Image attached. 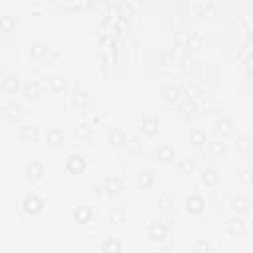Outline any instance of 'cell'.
I'll list each match as a JSON object with an SVG mask.
<instances>
[{"mask_svg": "<svg viewBox=\"0 0 253 253\" xmlns=\"http://www.w3.org/2000/svg\"><path fill=\"white\" fill-rule=\"evenodd\" d=\"M20 210H22V213L26 217H38V215L43 213L45 202H43V198L36 190H30V192L24 194V198L20 202Z\"/></svg>", "mask_w": 253, "mask_h": 253, "instance_id": "1", "label": "cell"}, {"mask_svg": "<svg viewBox=\"0 0 253 253\" xmlns=\"http://www.w3.org/2000/svg\"><path fill=\"white\" fill-rule=\"evenodd\" d=\"M0 117L8 125H20L26 119V109L16 99H8V101H4L0 105Z\"/></svg>", "mask_w": 253, "mask_h": 253, "instance_id": "2", "label": "cell"}, {"mask_svg": "<svg viewBox=\"0 0 253 253\" xmlns=\"http://www.w3.org/2000/svg\"><path fill=\"white\" fill-rule=\"evenodd\" d=\"M45 174H47V168H45V164H43L42 160H38V158H32V160H28V162L22 166V178H24V182L30 184V186L43 182Z\"/></svg>", "mask_w": 253, "mask_h": 253, "instance_id": "3", "label": "cell"}, {"mask_svg": "<svg viewBox=\"0 0 253 253\" xmlns=\"http://www.w3.org/2000/svg\"><path fill=\"white\" fill-rule=\"evenodd\" d=\"M144 237L150 245H164L170 237V225L166 221H150L144 229Z\"/></svg>", "mask_w": 253, "mask_h": 253, "instance_id": "4", "label": "cell"}, {"mask_svg": "<svg viewBox=\"0 0 253 253\" xmlns=\"http://www.w3.org/2000/svg\"><path fill=\"white\" fill-rule=\"evenodd\" d=\"M182 208H184V213H186L188 217L198 219V217H202V215L206 213V210H208V202H206V198H204L202 194L192 192V194H188V196L184 198Z\"/></svg>", "mask_w": 253, "mask_h": 253, "instance_id": "5", "label": "cell"}, {"mask_svg": "<svg viewBox=\"0 0 253 253\" xmlns=\"http://www.w3.org/2000/svg\"><path fill=\"white\" fill-rule=\"evenodd\" d=\"M67 97H69V107L73 111H87L93 103V95L85 87H73Z\"/></svg>", "mask_w": 253, "mask_h": 253, "instance_id": "6", "label": "cell"}, {"mask_svg": "<svg viewBox=\"0 0 253 253\" xmlns=\"http://www.w3.org/2000/svg\"><path fill=\"white\" fill-rule=\"evenodd\" d=\"M211 130H213V134H215L217 140H223L225 142V140H229L235 134V121L231 117H227V115H221V117H217L211 123Z\"/></svg>", "mask_w": 253, "mask_h": 253, "instance_id": "7", "label": "cell"}, {"mask_svg": "<svg viewBox=\"0 0 253 253\" xmlns=\"http://www.w3.org/2000/svg\"><path fill=\"white\" fill-rule=\"evenodd\" d=\"M99 192L107 198H119L123 192H125V182L121 176H115V174H109L101 180V186H99Z\"/></svg>", "mask_w": 253, "mask_h": 253, "instance_id": "8", "label": "cell"}, {"mask_svg": "<svg viewBox=\"0 0 253 253\" xmlns=\"http://www.w3.org/2000/svg\"><path fill=\"white\" fill-rule=\"evenodd\" d=\"M43 142L51 150H63L67 146V134L59 126H47L43 130Z\"/></svg>", "mask_w": 253, "mask_h": 253, "instance_id": "9", "label": "cell"}, {"mask_svg": "<svg viewBox=\"0 0 253 253\" xmlns=\"http://www.w3.org/2000/svg\"><path fill=\"white\" fill-rule=\"evenodd\" d=\"M198 111H200V105H198V101H196L194 97H184V99H180L178 105H176V115H178L182 121H186V123L194 121L196 115H198Z\"/></svg>", "mask_w": 253, "mask_h": 253, "instance_id": "10", "label": "cell"}, {"mask_svg": "<svg viewBox=\"0 0 253 253\" xmlns=\"http://www.w3.org/2000/svg\"><path fill=\"white\" fill-rule=\"evenodd\" d=\"M49 51H51L49 43H47L45 40H42V38H38V40H32V43H30V47H28V55H30V61H34V63H42V65H43V61L47 59Z\"/></svg>", "mask_w": 253, "mask_h": 253, "instance_id": "11", "label": "cell"}, {"mask_svg": "<svg viewBox=\"0 0 253 253\" xmlns=\"http://www.w3.org/2000/svg\"><path fill=\"white\" fill-rule=\"evenodd\" d=\"M152 162L160 168H170L176 162V152L170 144H160L154 152H152Z\"/></svg>", "mask_w": 253, "mask_h": 253, "instance_id": "12", "label": "cell"}, {"mask_svg": "<svg viewBox=\"0 0 253 253\" xmlns=\"http://www.w3.org/2000/svg\"><path fill=\"white\" fill-rule=\"evenodd\" d=\"M45 87H47L49 93L61 95V93H65V91L69 89V79H67V75H63L61 71H53V73H49V75L45 77Z\"/></svg>", "mask_w": 253, "mask_h": 253, "instance_id": "13", "label": "cell"}, {"mask_svg": "<svg viewBox=\"0 0 253 253\" xmlns=\"http://www.w3.org/2000/svg\"><path fill=\"white\" fill-rule=\"evenodd\" d=\"M158 130H160V121H158V117H154V115H144V117L140 119V123H138V134H140L142 138L150 140V138H154V136L158 134Z\"/></svg>", "mask_w": 253, "mask_h": 253, "instance_id": "14", "label": "cell"}, {"mask_svg": "<svg viewBox=\"0 0 253 253\" xmlns=\"http://www.w3.org/2000/svg\"><path fill=\"white\" fill-rule=\"evenodd\" d=\"M126 138H128V132H126L123 126H117V125H109V126H107V142H109V146H111L113 150L125 148Z\"/></svg>", "mask_w": 253, "mask_h": 253, "instance_id": "15", "label": "cell"}, {"mask_svg": "<svg viewBox=\"0 0 253 253\" xmlns=\"http://www.w3.org/2000/svg\"><path fill=\"white\" fill-rule=\"evenodd\" d=\"M198 180H200V186L206 190L217 188L219 186V170L215 166H204L198 170Z\"/></svg>", "mask_w": 253, "mask_h": 253, "instance_id": "16", "label": "cell"}, {"mask_svg": "<svg viewBox=\"0 0 253 253\" xmlns=\"http://www.w3.org/2000/svg\"><path fill=\"white\" fill-rule=\"evenodd\" d=\"M20 95H22L24 101H28V103H36V101L42 99V95H43V87H42V83H40L38 79H28V81H24Z\"/></svg>", "mask_w": 253, "mask_h": 253, "instance_id": "17", "label": "cell"}, {"mask_svg": "<svg viewBox=\"0 0 253 253\" xmlns=\"http://www.w3.org/2000/svg\"><path fill=\"white\" fill-rule=\"evenodd\" d=\"M63 166L69 174H83L87 170V158H85L83 152H69L65 156Z\"/></svg>", "mask_w": 253, "mask_h": 253, "instance_id": "18", "label": "cell"}, {"mask_svg": "<svg viewBox=\"0 0 253 253\" xmlns=\"http://www.w3.org/2000/svg\"><path fill=\"white\" fill-rule=\"evenodd\" d=\"M229 210L233 211V215H243L249 213L251 210V198L247 192H235L229 200Z\"/></svg>", "mask_w": 253, "mask_h": 253, "instance_id": "19", "label": "cell"}, {"mask_svg": "<svg viewBox=\"0 0 253 253\" xmlns=\"http://www.w3.org/2000/svg\"><path fill=\"white\" fill-rule=\"evenodd\" d=\"M180 95H182V89H180V85L176 81H168V83H164L160 87V101L164 105H170V107L172 105H178Z\"/></svg>", "mask_w": 253, "mask_h": 253, "instance_id": "20", "label": "cell"}, {"mask_svg": "<svg viewBox=\"0 0 253 253\" xmlns=\"http://www.w3.org/2000/svg\"><path fill=\"white\" fill-rule=\"evenodd\" d=\"M71 219L77 223V225H89L93 223L95 219V210L87 204H79V206H73L71 208Z\"/></svg>", "mask_w": 253, "mask_h": 253, "instance_id": "21", "label": "cell"}, {"mask_svg": "<svg viewBox=\"0 0 253 253\" xmlns=\"http://www.w3.org/2000/svg\"><path fill=\"white\" fill-rule=\"evenodd\" d=\"M223 231H225L229 237H243V235L247 233V221H245L241 215H231V217L225 219Z\"/></svg>", "mask_w": 253, "mask_h": 253, "instance_id": "22", "label": "cell"}, {"mask_svg": "<svg viewBox=\"0 0 253 253\" xmlns=\"http://www.w3.org/2000/svg\"><path fill=\"white\" fill-rule=\"evenodd\" d=\"M22 85H24V79L20 77V73H14V71H8L0 81V87L6 95H18L22 91Z\"/></svg>", "mask_w": 253, "mask_h": 253, "instance_id": "23", "label": "cell"}, {"mask_svg": "<svg viewBox=\"0 0 253 253\" xmlns=\"http://www.w3.org/2000/svg\"><path fill=\"white\" fill-rule=\"evenodd\" d=\"M93 136H95V128L89 123H79L71 130V140L77 144H87L93 140Z\"/></svg>", "mask_w": 253, "mask_h": 253, "instance_id": "24", "label": "cell"}, {"mask_svg": "<svg viewBox=\"0 0 253 253\" xmlns=\"http://www.w3.org/2000/svg\"><path fill=\"white\" fill-rule=\"evenodd\" d=\"M154 184H156V174L152 168H142L134 174V188L136 190H140V192L150 190V188H154Z\"/></svg>", "mask_w": 253, "mask_h": 253, "instance_id": "25", "label": "cell"}, {"mask_svg": "<svg viewBox=\"0 0 253 253\" xmlns=\"http://www.w3.org/2000/svg\"><path fill=\"white\" fill-rule=\"evenodd\" d=\"M18 138L22 142H38L40 138V132H38V126L32 123V121H24L18 125Z\"/></svg>", "mask_w": 253, "mask_h": 253, "instance_id": "26", "label": "cell"}, {"mask_svg": "<svg viewBox=\"0 0 253 253\" xmlns=\"http://www.w3.org/2000/svg\"><path fill=\"white\" fill-rule=\"evenodd\" d=\"M125 150H126L130 156H140V154H144V150H146V138H142L138 132L128 134L126 144H125Z\"/></svg>", "mask_w": 253, "mask_h": 253, "instance_id": "27", "label": "cell"}, {"mask_svg": "<svg viewBox=\"0 0 253 253\" xmlns=\"http://www.w3.org/2000/svg\"><path fill=\"white\" fill-rule=\"evenodd\" d=\"M206 152H208L210 160L217 162V160H223V158L229 154V148H227V142L215 138L213 142H208V144H206Z\"/></svg>", "mask_w": 253, "mask_h": 253, "instance_id": "28", "label": "cell"}, {"mask_svg": "<svg viewBox=\"0 0 253 253\" xmlns=\"http://www.w3.org/2000/svg\"><path fill=\"white\" fill-rule=\"evenodd\" d=\"M107 219L115 227H123L126 223V208L123 204H113L107 211Z\"/></svg>", "mask_w": 253, "mask_h": 253, "instance_id": "29", "label": "cell"}, {"mask_svg": "<svg viewBox=\"0 0 253 253\" xmlns=\"http://www.w3.org/2000/svg\"><path fill=\"white\" fill-rule=\"evenodd\" d=\"M174 210H176V198H174V194L162 192L158 196V211L162 215H170V213H174Z\"/></svg>", "mask_w": 253, "mask_h": 253, "instance_id": "30", "label": "cell"}, {"mask_svg": "<svg viewBox=\"0 0 253 253\" xmlns=\"http://www.w3.org/2000/svg\"><path fill=\"white\" fill-rule=\"evenodd\" d=\"M99 253H123V239L117 235L105 237L99 245Z\"/></svg>", "mask_w": 253, "mask_h": 253, "instance_id": "31", "label": "cell"}, {"mask_svg": "<svg viewBox=\"0 0 253 253\" xmlns=\"http://www.w3.org/2000/svg\"><path fill=\"white\" fill-rule=\"evenodd\" d=\"M188 140H190V146H192V148L202 150V148H206V144H208V134H206V130H204V128L196 126V128H192V130H190Z\"/></svg>", "mask_w": 253, "mask_h": 253, "instance_id": "32", "label": "cell"}, {"mask_svg": "<svg viewBox=\"0 0 253 253\" xmlns=\"http://www.w3.org/2000/svg\"><path fill=\"white\" fill-rule=\"evenodd\" d=\"M233 150L237 152V156L249 158L251 156V136L249 134H241L233 140Z\"/></svg>", "mask_w": 253, "mask_h": 253, "instance_id": "33", "label": "cell"}, {"mask_svg": "<svg viewBox=\"0 0 253 253\" xmlns=\"http://www.w3.org/2000/svg\"><path fill=\"white\" fill-rule=\"evenodd\" d=\"M237 180H239V184H241L243 190H249L253 186V170L249 166H243L239 170V174H237Z\"/></svg>", "mask_w": 253, "mask_h": 253, "instance_id": "34", "label": "cell"}, {"mask_svg": "<svg viewBox=\"0 0 253 253\" xmlns=\"http://www.w3.org/2000/svg\"><path fill=\"white\" fill-rule=\"evenodd\" d=\"M190 253H213V245L210 239H196L190 247Z\"/></svg>", "mask_w": 253, "mask_h": 253, "instance_id": "35", "label": "cell"}, {"mask_svg": "<svg viewBox=\"0 0 253 253\" xmlns=\"http://www.w3.org/2000/svg\"><path fill=\"white\" fill-rule=\"evenodd\" d=\"M16 26H18V16H12V14L0 16V32H12Z\"/></svg>", "mask_w": 253, "mask_h": 253, "instance_id": "36", "label": "cell"}, {"mask_svg": "<svg viewBox=\"0 0 253 253\" xmlns=\"http://www.w3.org/2000/svg\"><path fill=\"white\" fill-rule=\"evenodd\" d=\"M178 170H180L182 174H192V172L198 170V164H196L194 158H182V160L178 162Z\"/></svg>", "mask_w": 253, "mask_h": 253, "instance_id": "37", "label": "cell"}, {"mask_svg": "<svg viewBox=\"0 0 253 253\" xmlns=\"http://www.w3.org/2000/svg\"><path fill=\"white\" fill-rule=\"evenodd\" d=\"M158 253H178V249H176L174 245H162Z\"/></svg>", "mask_w": 253, "mask_h": 253, "instance_id": "38", "label": "cell"}, {"mask_svg": "<svg viewBox=\"0 0 253 253\" xmlns=\"http://www.w3.org/2000/svg\"><path fill=\"white\" fill-rule=\"evenodd\" d=\"M0 253H4V251H0Z\"/></svg>", "mask_w": 253, "mask_h": 253, "instance_id": "39", "label": "cell"}]
</instances>
